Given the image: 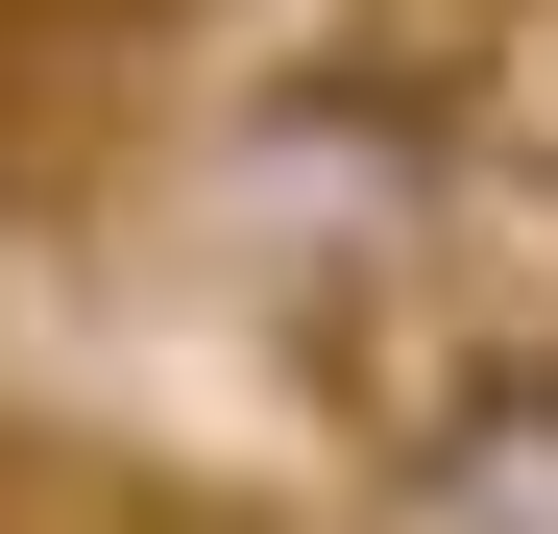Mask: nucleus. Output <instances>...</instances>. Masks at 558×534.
I'll return each mask as SVG.
<instances>
[{"label":"nucleus","mask_w":558,"mask_h":534,"mask_svg":"<svg viewBox=\"0 0 558 534\" xmlns=\"http://www.w3.org/2000/svg\"><path fill=\"white\" fill-rule=\"evenodd\" d=\"M389 534H558V365H534V340H510V365H461V389L413 413Z\"/></svg>","instance_id":"f257e3e1"}]
</instances>
